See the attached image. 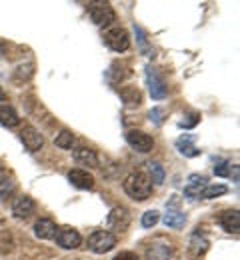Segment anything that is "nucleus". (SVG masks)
I'll return each instance as SVG.
<instances>
[{"label": "nucleus", "mask_w": 240, "mask_h": 260, "mask_svg": "<svg viewBox=\"0 0 240 260\" xmlns=\"http://www.w3.org/2000/svg\"><path fill=\"white\" fill-rule=\"evenodd\" d=\"M174 200H172L170 204H166V214L162 216V222L166 224L168 228H182L184 224H186V214L184 212H180L178 210V196H172Z\"/></svg>", "instance_id": "nucleus-7"}, {"label": "nucleus", "mask_w": 240, "mask_h": 260, "mask_svg": "<svg viewBox=\"0 0 240 260\" xmlns=\"http://www.w3.org/2000/svg\"><path fill=\"white\" fill-rule=\"evenodd\" d=\"M104 44L114 52H126L130 48V36L124 28H110L104 34Z\"/></svg>", "instance_id": "nucleus-6"}, {"label": "nucleus", "mask_w": 240, "mask_h": 260, "mask_svg": "<svg viewBox=\"0 0 240 260\" xmlns=\"http://www.w3.org/2000/svg\"><path fill=\"white\" fill-rule=\"evenodd\" d=\"M68 180L72 182V186L82 188V190H90V188L94 186V176H92L88 170H82V168H74V170H70Z\"/></svg>", "instance_id": "nucleus-13"}, {"label": "nucleus", "mask_w": 240, "mask_h": 260, "mask_svg": "<svg viewBox=\"0 0 240 260\" xmlns=\"http://www.w3.org/2000/svg\"><path fill=\"white\" fill-rule=\"evenodd\" d=\"M188 246H190V252H194V254H198V256H200V254H204L206 250H208L210 242H208V238H206L204 234H200V232L196 230V232H192Z\"/></svg>", "instance_id": "nucleus-20"}, {"label": "nucleus", "mask_w": 240, "mask_h": 260, "mask_svg": "<svg viewBox=\"0 0 240 260\" xmlns=\"http://www.w3.org/2000/svg\"><path fill=\"white\" fill-rule=\"evenodd\" d=\"M112 260H140V258H138L134 252H128V250H124V252H118V254H116V256H114Z\"/></svg>", "instance_id": "nucleus-31"}, {"label": "nucleus", "mask_w": 240, "mask_h": 260, "mask_svg": "<svg viewBox=\"0 0 240 260\" xmlns=\"http://www.w3.org/2000/svg\"><path fill=\"white\" fill-rule=\"evenodd\" d=\"M148 118H150V122H152L154 126H162V124H164V118H166V112H164V108L154 106V108L148 112Z\"/></svg>", "instance_id": "nucleus-26"}, {"label": "nucleus", "mask_w": 240, "mask_h": 260, "mask_svg": "<svg viewBox=\"0 0 240 260\" xmlns=\"http://www.w3.org/2000/svg\"><path fill=\"white\" fill-rule=\"evenodd\" d=\"M124 138H126L128 146H130L132 150L140 152V154H146V152H150V150L154 148V138H152L150 134L142 132V130H128V132L124 134Z\"/></svg>", "instance_id": "nucleus-5"}, {"label": "nucleus", "mask_w": 240, "mask_h": 260, "mask_svg": "<svg viewBox=\"0 0 240 260\" xmlns=\"http://www.w3.org/2000/svg\"><path fill=\"white\" fill-rule=\"evenodd\" d=\"M18 122H20V118H18L16 110L8 104H2L0 106V124L6 128H14V126H18Z\"/></svg>", "instance_id": "nucleus-19"}, {"label": "nucleus", "mask_w": 240, "mask_h": 260, "mask_svg": "<svg viewBox=\"0 0 240 260\" xmlns=\"http://www.w3.org/2000/svg\"><path fill=\"white\" fill-rule=\"evenodd\" d=\"M120 98L124 100L126 106H140V102H142V94H140V90L134 88V86L120 88Z\"/></svg>", "instance_id": "nucleus-21"}, {"label": "nucleus", "mask_w": 240, "mask_h": 260, "mask_svg": "<svg viewBox=\"0 0 240 260\" xmlns=\"http://www.w3.org/2000/svg\"><path fill=\"white\" fill-rule=\"evenodd\" d=\"M218 224L222 226V230L230 232V234H238L240 230V214L236 208H230V210H222L218 214Z\"/></svg>", "instance_id": "nucleus-11"}, {"label": "nucleus", "mask_w": 240, "mask_h": 260, "mask_svg": "<svg viewBox=\"0 0 240 260\" xmlns=\"http://www.w3.org/2000/svg\"><path fill=\"white\" fill-rule=\"evenodd\" d=\"M148 172H150V182L154 184H162L164 182V168L158 162H148Z\"/></svg>", "instance_id": "nucleus-24"}, {"label": "nucleus", "mask_w": 240, "mask_h": 260, "mask_svg": "<svg viewBox=\"0 0 240 260\" xmlns=\"http://www.w3.org/2000/svg\"><path fill=\"white\" fill-rule=\"evenodd\" d=\"M214 174H216V176H222V178L230 176V174H232L230 162H228V160H216V164H214Z\"/></svg>", "instance_id": "nucleus-30"}, {"label": "nucleus", "mask_w": 240, "mask_h": 260, "mask_svg": "<svg viewBox=\"0 0 240 260\" xmlns=\"http://www.w3.org/2000/svg\"><path fill=\"white\" fill-rule=\"evenodd\" d=\"M0 76H2V72H0Z\"/></svg>", "instance_id": "nucleus-34"}, {"label": "nucleus", "mask_w": 240, "mask_h": 260, "mask_svg": "<svg viewBox=\"0 0 240 260\" xmlns=\"http://www.w3.org/2000/svg\"><path fill=\"white\" fill-rule=\"evenodd\" d=\"M4 100H6V94H4V90L0 88V102H4Z\"/></svg>", "instance_id": "nucleus-33"}, {"label": "nucleus", "mask_w": 240, "mask_h": 260, "mask_svg": "<svg viewBox=\"0 0 240 260\" xmlns=\"http://www.w3.org/2000/svg\"><path fill=\"white\" fill-rule=\"evenodd\" d=\"M144 78H146V86H148V92L154 100H164L168 96V88H166V82L162 80V76L152 68V66H146L144 68Z\"/></svg>", "instance_id": "nucleus-3"}, {"label": "nucleus", "mask_w": 240, "mask_h": 260, "mask_svg": "<svg viewBox=\"0 0 240 260\" xmlns=\"http://www.w3.org/2000/svg\"><path fill=\"white\" fill-rule=\"evenodd\" d=\"M4 54H6V44L0 40V56H4Z\"/></svg>", "instance_id": "nucleus-32"}, {"label": "nucleus", "mask_w": 240, "mask_h": 260, "mask_svg": "<svg viewBox=\"0 0 240 260\" xmlns=\"http://www.w3.org/2000/svg\"><path fill=\"white\" fill-rule=\"evenodd\" d=\"M198 122H200V114L198 112H188V114L182 116V120L178 122V126L180 128H194Z\"/></svg>", "instance_id": "nucleus-27"}, {"label": "nucleus", "mask_w": 240, "mask_h": 260, "mask_svg": "<svg viewBox=\"0 0 240 260\" xmlns=\"http://www.w3.org/2000/svg\"><path fill=\"white\" fill-rule=\"evenodd\" d=\"M20 140L26 146V150H30V152H38L42 148V144H44L42 134L35 126H24V128L20 130Z\"/></svg>", "instance_id": "nucleus-9"}, {"label": "nucleus", "mask_w": 240, "mask_h": 260, "mask_svg": "<svg viewBox=\"0 0 240 260\" xmlns=\"http://www.w3.org/2000/svg\"><path fill=\"white\" fill-rule=\"evenodd\" d=\"M74 160L78 164H84V166H98V156H96V150L92 148H86V146H80L72 152Z\"/></svg>", "instance_id": "nucleus-17"}, {"label": "nucleus", "mask_w": 240, "mask_h": 260, "mask_svg": "<svg viewBox=\"0 0 240 260\" xmlns=\"http://www.w3.org/2000/svg\"><path fill=\"white\" fill-rule=\"evenodd\" d=\"M88 14L96 26H108L116 20V14L108 2H90L88 4Z\"/></svg>", "instance_id": "nucleus-4"}, {"label": "nucleus", "mask_w": 240, "mask_h": 260, "mask_svg": "<svg viewBox=\"0 0 240 260\" xmlns=\"http://www.w3.org/2000/svg\"><path fill=\"white\" fill-rule=\"evenodd\" d=\"M32 212H35V200H32L30 196H20V198L14 200V204H12V214H14L16 218L26 220Z\"/></svg>", "instance_id": "nucleus-14"}, {"label": "nucleus", "mask_w": 240, "mask_h": 260, "mask_svg": "<svg viewBox=\"0 0 240 260\" xmlns=\"http://www.w3.org/2000/svg\"><path fill=\"white\" fill-rule=\"evenodd\" d=\"M128 222H130V216H128V212H126V208H122V206H116V208H112L110 210V214H108V226L114 228V230H126L128 226Z\"/></svg>", "instance_id": "nucleus-15"}, {"label": "nucleus", "mask_w": 240, "mask_h": 260, "mask_svg": "<svg viewBox=\"0 0 240 260\" xmlns=\"http://www.w3.org/2000/svg\"><path fill=\"white\" fill-rule=\"evenodd\" d=\"M56 146L58 148H62V150H70L72 148V144H74V134L70 132V130H62L58 136H56Z\"/></svg>", "instance_id": "nucleus-25"}, {"label": "nucleus", "mask_w": 240, "mask_h": 260, "mask_svg": "<svg viewBox=\"0 0 240 260\" xmlns=\"http://www.w3.org/2000/svg\"><path fill=\"white\" fill-rule=\"evenodd\" d=\"M206 184H208V178H206L204 174H190V176H188V184H186V188H184V196L190 198V200L198 198L200 190L204 188Z\"/></svg>", "instance_id": "nucleus-16"}, {"label": "nucleus", "mask_w": 240, "mask_h": 260, "mask_svg": "<svg viewBox=\"0 0 240 260\" xmlns=\"http://www.w3.org/2000/svg\"><path fill=\"white\" fill-rule=\"evenodd\" d=\"M146 260H172V246L166 240H154L146 248Z\"/></svg>", "instance_id": "nucleus-10"}, {"label": "nucleus", "mask_w": 240, "mask_h": 260, "mask_svg": "<svg viewBox=\"0 0 240 260\" xmlns=\"http://www.w3.org/2000/svg\"><path fill=\"white\" fill-rule=\"evenodd\" d=\"M116 246V236L108 230H96L88 236V250L94 254H104Z\"/></svg>", "instance_id": "nucleus-2"}, {"label": "nucleus", "mask_w": 240, "mask_h": 260, "mask_svg": "<svg viewBox=\"0 0 240 260\" xmlns=\"http://www.w3.org/2000/svg\"><path fill=\"white\" fill-rule=\"evenodd\" d=\"M174 146H176V150H178L182 156H186V158H196V156H200V148L194 144V136H192V134H182V136L174 142Z\"/></svg>", "instance_id": "nucleus-12"}, {"label": "nucleus", "mask_w": 240, "mask_h": 260, "mask_svg": "<svg viewBox=\"0 0 240 260\" xmlns=\"http://www.w3.org/2000/svg\"><path fill=\"white\" fill-rule=\"evenodd\" d=\"M14 188H16V184H14L12 176L0 166V198H8L14 192Z\"/></svg>", "instance_id": "nucleus-22"}, {"label": "nucleus", "mask_w": 240, "mask_h": 260, "mask_svg": "<svg viewBox=\"0 0 240 260\" xmlns=\"http://www.w3.org/2000/svg\"><path fill=\"white\" fill-rule=\"evenodd\" d=\"M122 188H124V192L130 196V198H134L138 202L150 198V194H152V182H150V178H148L146 174H142V172H132V174H128V176L124 178V182H122Z\"/></svg>", "instance_id": "nucleus-1"}, {"label": "nucleus", "mask_w": 240, "mask_h": 260, "mask_svg": "<svg viewBox=\"0 0 240 260\" xmlns=\"http://www.w3.org/2000/svg\"><path fill=\"white\" fill-rule=\"evenodd\" d=\"M160 220V212L158 210H146L144 214H142V226L144 228H152V226H156V222Z\"/></svg>", "instance_id": "nucleus-28"}, {"label": "nucleus", "mask_w": 240, "mask_h": 260, "mask_svg": "<svg viewBox=\"0 0 240 260\" xmlns=\"http://www.w3.org/2000/svg\"><path fill=\"white\" fill-rule=\"evenodd\" d=\"M228 188L224 184H206L204 188L200 190L198 198H204V200H210V198H218V196L226 194Z\"/></svg>", "instance_id": "nucleus-23"}, {"label": "nucleus", "mask_w": 240, "mask_h": 260, "mask_svg": "<svg viewBox=\"0 0 240 260\" xmlns=\"http://www.w3.org/2000/svg\"><path fill=\"white\" fill-rule=\"evenodd\" d=\"M54 238H56L58 246H62V248H66V250L78 248L80 242H82V236H80L78 230H74V228H60Z\"/></svg>", "instance_id": "nucleus-8"}, {"label": "nucleus", "mask_w": 240, "mask_h": 260, "mask_svg": "<svg viewBox=\"0 0 240 260\" xmlns=\"http://www.w3.org/2000/svg\"><path fill=\"white\" fill-rule=\"evenodd\" d=\"M56 224L50 220V218H40L38 222L35 224V234L38 238H42V240H50V238H54L56 236Z\"/></svg>", "instance_id": "nucleus-18"}, {"label": "nucleus", "mask_w": 240, "mask_h": 260, "mask_svg": "<svg viewBox=\"0 0 240 260\" xmlns=\"http://www.w3.org/2000/svg\"><path fill=\"white\" fill-rule=\"evenodd\" d=\"M132 30H134V34H136V40H138V44H140V52H142L144 56H148L150 46H148V40H146V34H144V30H142L138 24H134V26H132Z\"/></svg>", "instance_id": "nucleus-29"}]
</instances>
